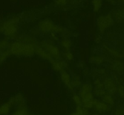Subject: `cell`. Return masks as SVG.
I'll list each match as a JSON object with an SVG mask.
<instances>
[{
    "label": "cell",
    "instance_id": "cell-1",
    "mask_svg": "<svg viewBox=\"0 0 124 115\" xmlns=\"http://www.w3.org/2000/svg\"><path fill=\"white\" fill-rule=\"evenodd\" d=\"M36 45L24 43L17 41L10 45V53L15 55L31 57L35 54Z\"/></svg>",
    "mask_w": 124,
    "mask_h": 115
},
{
    "label": "cell",
    "instance_id": "cell-2",
    "mask_svg": "<svg viewBox=\"0 0 124 115\" xmlns=\"http://www.w3.org/2000/svg\"><path fill=\"white\" fill-rule=\"evenodd\" d=\"M18 20L12 19L6 22L0 27V31L8 39H13L16 36L18 31Z\"/></svg>",
    "mask_w": 124,
    "mask_h": 115
},
{
    "label": "cell",
    "instance_id": "cell-3",
    "mask_svg": "<svg viewBox=\"0 0 124 115\" xmlns=\"http://www.w3.org/2000/svg\"><path fill=\"white\" fill-rule=\"evenodd\" d=\"M41 47L44 49L53 59L54 60L60 59V51L56 46L50 42H47V41H42L41 43Z\"/></svg>",
    "mask_w": 124,
    "mask_h": 115
},
{
    "label": "cell",
    "instance_id": "cell-4",
    "mask_svg": "<svg viewBox=\"0 0 124 115\" xmlns=\"http://www.w3.org/2000/svg\"><path fill=\"white\" fill-rule=\"evenodd\" d=\"M113 24V20L110 15L106 16H101L98 20V27L99 31L104 33L107 29Z\"/></svg>",
    "mask_w": 124,
    "mask_h": 115
},
{
    "label": "cell",
    "instance_id": "cell-5",
    "mask_svg": "<svg viewBox=\"0 0 124 115\" xmlns=\"http://www.w3.org/2000/svg\"><path fill=\"white\" fill-rule=\"evenodd\" d=\"M103 83H104V88L107 94L112 95L117 92V86L112 78H106Z\"/></svg>",
    "mask_w": 124,
    "mask_h": 115
},
{
    "label": "cell",
    "instance_id": "cell-6",
    "mask_svg": "<svg viewBox=\"0 0 124 115\" xmlns=\"http://www.w3.org/2000/svg\"><path fill=\"white\" fill-rule=\"evenodd\" d=\"M93 107L98 113H107V112H110V106H108L102 101H100L99 100H97V99H94Z\"/></svg>",
    "mask_w": 124,
    "mask_h": 115
},
{
    "label": "cell",
    "instance_id": "cell-7",
    "mask_svg": "<svg viewBox=\"0 0 124 115\" xmlns=\"http://www.w3.org/2000/svg\"><path fill=\"white\" fill-rule=\"evenodd\" d=\"M51 64L52 65V68L53 69L57 72H62L63 71H65V69L68 67V63L65 60H54L53 59L50 61Z\"/></svg>",
    "mask_w": 124,
    "mask_h": 115
},
{
    "label": "cell",
    "instance_id": "cell-8",
    "mask_svg": "<svg viewBox=\"0 0 124 115\" xmlns=\"http://www.w3.org/2000/svg\"><path fill=\"white\" fill-rule=\"evenodd\" d=\"M54 25L52 21L48 20H45L41 22L39 25V30L42 33L52 32Z\"/></svg>",
    "mask_w": 124,
    "mask_h": 115
},
{
    "label": "cell",
    "instance_id": "cell-9",
    "mask_svg": "<svg viewBox=\"0 0 124 115\" xmlns=\"http://www.w3.org/2000/svg\"><path fill=\"white\" fill-rule=\"evenodd\" d=\"M61 79L62 81L64 83V84L67 86L69 90H72L73 89V88L70 84L71 80V77H70V75L67 71H63L61 72Z\"/></svg>",
    "mask_w": 124,
    "mask_h": 115
},
{
    "label": "cell",
    "instance_id": "cell-10",
    "mask_svg": "<svg viewBox=\"0 0 124 115\" xmlns=\"http://www.w3.org/2000/svg\"><path fill=\"white\" fill-rule=\"evenodd\" d=\"M35 53H36L39 56L41 57L42 59L49 60L50 61H51L53 59V58L51 57V55H50L44 49H43V48L41 47H38V46H36Z\"/></svg>",
    "mask_w": 124,
    "mask_h": 115
},
{
    "label": "cell",
    "instance_id": "cell-11",
    "mask_svg": "<svg viewBox=\"0 0 124 115\" xmlns=\"http://www.w3.org/2000/svg\"><path fill=\"white\" fill-rule=\"evenodd\" d=\"M102 101L105 102V104L110 106V107H113L115 105V99H114L113 96L110 94H106L105 95L102 96Z\"/></svg>",
    "mask_w": 124,
    "mask_h": 115
},
{
    "label": "cell",
    "instance_id": "cell-12",
    "mask_svg": "<svg viewBox=\"0 0 124 115\" xmlns=\"http://www.w3.org/2000/svg\"><path fill=\"white\" fill-rule=\"evenodd\" d=\"M93 88L92 86V84H89V83H84L82 84L80 89V92L79 95H82V94H85V93L90 92H93Z\"/></svg>",
    "mask_w": 124,
    "mask_h": 115
},
{
    "label": "cell",
    "instance_id": "cell-13",
    "mask_svg": "<svg viewBox=\"0 0 124 115\" xmlns=\"http://www.w3.org/2000/svg\"><path fill=\"white\" fill-rule=\"evenodd\" d=\"M15 97V104L18 106V107H25V100L24 96L21 94H18Z\"/></svg>",
    "mask_w": 124,
    "mask_h": 115
},
{
    "label": "cell",
    "instance_id": "cell-14",
    "mask_svg": "<svg viewBox=\"0 0 124 115\" xmlns=\"http://www.w3.org/2000/svg\"><path fill=\"white\" fill-rule=\"evenodd\" d=\"M12 106L8 102L0 106V115H7L10 113Z\"/></svg>",
    "mask_w": 124,
    "mask_h": 115
},
{
    "label": "cell",
    "instance_id": "cell-15",
    "mask_svg": "<svg viewBox=\"0 0 124 115\" xmlns=\"http://www.w3.org/2000/svg\"><path fill=\"white\" fill-rule=\"evenodd\" d=\"M18 41L24 43L36 45V41L34 37L30 36H23L18 39Z\"/></svg>",
    "mask_w": 124,
    "mask_h": 115
},
{
    "label": "cell",
    "instance_id": "cell-16",
    "mask_svg": "<svg viewBox=\"0 0 124 115\" xmlns=\"http://www.w3.org/2000/svg\"><path fill=\"white\" fill-rule=\"evenodd\" d=\"M90 61L92 63L96 64V65H101L104 61V58L101 55H95V56H92L90 58Z\"/></svg>",
    "mask_w": 124,
    "mask_h": 115
},
{
    "label": "cell",
    "instance_id": "cell-17",
    "mask_svg": "<svg viewBox=\"0 0 124 115\" xmlns=\"http://www.w3.org/2000/svg\"><path fill=\"white\" fill-rule=\"evenodd\" d=\"M11 115H31V114L29 113L26 107H18V109L13 112V113Z\"/></svg>",
    "mask_w": 124,
    "mask_h": 115
},
{
    "label": "cell",
    "instance_id": "cell-18",
    "mask_svg": "<svg viewBox=\"0 0 124 115\" xmlns=\"http://www.w3.org/2000/svg\"><path fill=\"white\" fill-rule=\"evenodd\" d=\"M93 105H94V99L83 100V101H82V102H81V106L84 108H86L87 110L93 108Z\"/></svg>",
    "mask_w": 124,
    "mask_h": 115
},
{
    "label": "cell",
    "instance_id": "cell-19",
    "mask_svg": "<svg viewBox=\"0 0 124 115\" xmlns=\"http://www.w3.org/2000/svg\"><path fill=\"white\" fill-rule=\"evenodd\" d=\"M111 68L115 71H118V72L122 71V72L124 68L123 63L119 61H114L111 65Z\"/></svg>",
    "mask_w": 124,
    "mask_h": 115
},
{
    "label": "cell",
    "instance_id": "cell-20",
    "mask_svg": "<svg viewBox=\"0 0 124 115\" xmlns=\"http://www.w3.org/2000/svg\"><path fill=\"white\" fill-rule=\"evenodd\" d=\"M61 45L65 51H69L72 45V42L68 39H65L61 41Z\"/></svg>",
    "mask_w": 124,
    "mask_h": 115
},
{
    "label": "cell",
    "instance_id": "cell-21",
    "mask_svg": "<svg viewBox=\"0 0 124 115\" xmlns=\"http://www.w3.org/2000/svg\"><path fill=\"white\" fill-rule=\"evenodd\" d=\"M72 88H79L81 85V81L80 80L79 77L78 76H75L73 78L72 80H71V83H70Z\"/></svg>",
    "mask_w": 124,
    "mask_h": 115
},
{
    "label": "cell",
    "instance_id": "cell-22",
    "mask_svg": "<svg viewBox=\"0 0 124 115\" xmlns=\"http://www.w3.org/2000/svg\"><path fill=\"white\" fill-rule=\"evenodd\" d=\"M75 112L78 113L79 115H89V112L88 110L84 108L82 106H76Z\"/></svg>",
    "mask_w": 124,
    "mask_h": 115
},
{
    "label": "cell",
    "instance_id": "cell-23",
    "mask_svg": "<svg viewBox=\"0 0 124 115\" xmlns=\"http://www.w3.org/2000/svg\"><path fill=\"white\" fill-rule=\"evenodd\" d=\"M107 49L108 51L109 54H111V55H112V56H113L114 57H116L117 58V59H120V58L122 56L119 52L115 50V49H112V48H108V47H107Z\"/></svg>",
    "mask_w": 124,
    "mask_h": 115
},
{
    "label": "cell",
    "instance_id": "cell-24",
    "mask_svg": "<svg viewBox=\"0 0 124 115\" xmlns=\"http://www.w3.org/2000/svg\"><path fill=\"white\" fill-rule=\"evenodd\" d=\"M79 95L80 97H81V101L94 99V94H93L92 92L85 93V94H82V95Z\"/></svg>",
    "mask_w": 124,
    "mask_h": 115
},
{
    "label": "cell",
    "instance_id": "cell-25",
    "mask_svg": "<svg viewBox=\"0 0 124 115\" xmlns=\"http://www.w3.org/2000/svg\"><path fill=\"white\" fill-rule=\"evenodd\" d=\"M10 54V53L8 49L3 50L2 51H1V53H0V63L4 61L7 58H8Z\"/></svg>",
    "mask_w": 124,
    "mask_h": 115
},
{
    "label": "cell",
    "instance_id": "cell-26",
    "mask_svg": "<svg viewBox=\"0 0 124 115\" xmlns=\"http://www.w3.org/2000/svg\"><path fill=\"white\" fill-rule=\"evenodd\" d=\"M10 47V44L8 41L7 39H4L0 41V47H1V50H6V49H8Z\"/></svg>",
    "mask_w": 124,
    "mask_h": 115
},
{
    "label": "cell",
    "instance_id": "cell-27",
    "mask_svg": "<svg viewBox=\"0 0 124 115\" xmlns=\"http://www.w3.org/2000/svg\"><path fill=\"white\" fill-rule=\"evenodd\" d=\"M94 86H95L96 90H100V89H104V83L99 79H96L94 81Z\"/></svg>",
    "mask_w": 124,
    "mask_h": 115
},
{
    "label": "cell",
    "instance_id": "cell-28",
    "mask_svg": "<svg viewBox=\"0 0 124 115\" xmlns=\"http://www.w3.org/2000/svg\"><path fill=\"white\" fill-rule=\"evenodd\" d=\"M73 101L75 102V104L77 106H81V102H82V101H81V98L80 97V96L79 95V94H75L73 95Z\"/></svg>",
    "mask_w": 124,
    "mask_h": 115
},
{
    "label": "cell",
    "instance_id": "cell-29",
    "mask_svg": "<svg viewBox=\"0 0 124 115\" xmlns=\"http://www.w3.org/2000/svg\"><path fill=\"white\" fill-rule=\"evenodd\" d=\"M64 56L65 57V59L67 60H68V61H71L74 58L73 54L70 51H65V53L64 54Z\"/></svg>",
    "mask_w": 124,
    "mask_h": 115
},
{
    "label": "cell",
    "instance_id": "cell-30",
    "mask_svg": "<svg viewBox=\"0 0 124 115\" xmlns=\"http://www.w3.org/2000/svg\"><path fill=\"white\" fill-rule=\"evenodd\" d=\"M93 6H94V11L97 12L99 10V8L101 7L102 1L101 0H94L93 1Z\"/></svg>",
    "mask_w": 124,
    "mask_h": 115
},
{
    "label": "cell",
    "instance_id": "cell-31",
    "mask_svg": "<svg viewBox=\"0 0 124 115\" xmlns=\"http://www.w3.org/2000/svg\"><path fill=\"white\" fill-rule=\"evenodd\" d=\"M106 94L107 93L104 89H100V90H95V92H94V94L98 97H102Z\"/></svg>",
    "mask_w": 124,
    "mask_h": 115
},
{
    "label": "cell",
    "instance_id": "cell-32",
    "mask_svg": "<svg viewBox=\"0 0 124 115\" xmlns=\"http://www.w3.org/2000/svg\"><path fill=\"white\" fill-rule=\"evenodd\" d=\"M117 92L118 93L119 95L121 98H124V87L122 84H119V86L117 87Z\"/></svg>",
    "mask_w": 124,
    "mask_h": 115
},
{
    "label": "cell",
    "instance_id": "cell-33",
    "mask_svg": "<svg viewBox=\"0 0 124 115\" xmlns=\"http://www.w3.org/2000/svg\"><path fill=\"white\" fill-rule=\"evenodd\" d=\"M116 115H124V109L123 108H117L116 110V112H115Z\"/></svg>",
    "mask_w": 124,
    "mask_h": 115
},
{
    "label": "cell",
    "instance_id": "cell-34",
    "mask_svg": "<svg viewBox=\"0 0 124 115\" xmlns=\"http://www.w3.org/2000/svg\"><path fill=\"white\" fill-rule=\"evenodd\" d=\"M8 102L9 103V104L11 106H13V105L15 104V97L13 96V97H11L9 99V100H8Z\"/></svg>",
    "mask_w": 124,
    "mask_h": 115
},
{
    "label": "cell",
    "instance_id": "cell-35",
    "mask_svg": "<svg viewBox=\"0 0 124 115\" xmlns=\"http://www.w3.org/2000/svg\"><path fill=\"white\" fill-rule=\"evenodd\" d=\"M90 115H100V114L98 113H92V114Z\"/></svg>",
    "mask_w": 124,
    "mask_h": 115
},
{
    "label": "cell",
    "instance_id": "cell-36",
    "mask_svg": "<svg viewBox=\"0 0 124 115\" xmlns=\"http://www.w3.org/2000/svg\"><path fill=\"white\" fill-rule=\"evenodd\" d=\"M1 47H0V53H1Z\"/></svg>",
    "mask_w": 124,
    "mask_h": 115
}]
</instances>
